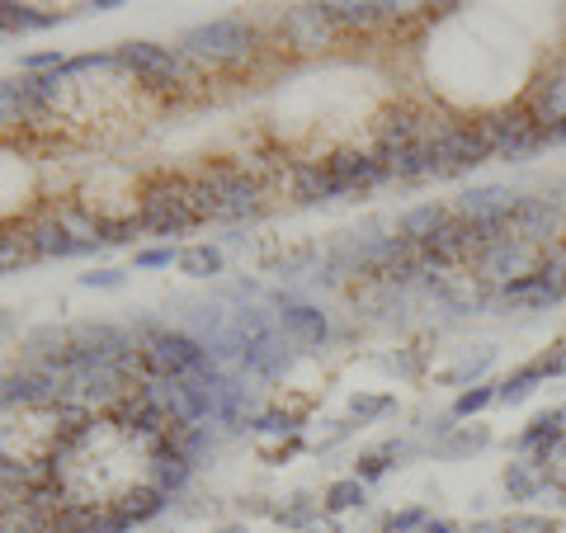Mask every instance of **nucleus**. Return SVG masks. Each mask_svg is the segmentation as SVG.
I'll list each match as a JSON object with an SVG mask.
<instances>
[{
    "mask_svg": "<svg viewBox=\"0 0 566 533\" xmlns=\"http://www.w3.org/2000/svg\"><path fill=\"white\" fill-rule=\"evenodd\" d=\"M505 491H510V500H538L552 491V482L543 467H533L529 458H519V463L505 467Z\"/></svg>",
    "mask_w": 566,
    "mask_h": 533,
    "instance_id": "nucleus-17",
    "label": "nucleus"
},
{
    "mask_svg": "<svg viewBox=\"0 0 566 533\" xmlns=\"http://www.w3.org/2000/svg\"><path fill=\"white\" fill-rule=\"evenodd\" d=\"M81 284L85 288H118L123 274H118V269H100V274H81Z\"/></svg>",
    "mask_w": 566,
    "mask_h": 533,
    "instance_id": "nucleus-39",
    "label": "nucleus"
},
{
    "mask_svg": "<svg viewBox=\"0 0 566 533\" xmlns=\"http://www.w3.org/2000/svg\"><path fill=\"white\" fill-rule=\"evenodd\" d=\"M29 236H34L38 260H52V255H76V250H85L81 241H71L67 227H62L57 217H38V222H29Z\"/></svg>",
    "mask_w": 566,
    "mask_h": 533,
    "instance_id": "nucleus-18",
    "label": "nucleus"
},
{
    "mask_svg": "<svg viewBox=\"0 0 566 533\" xmlns=\"http://www.w3.org/2000/svg\"><path fill=\"white\" fill-rule=\"evenodd\" d=\"M491 444L486 425H453V434L439 444V458H467V453H482Z\"/></svg>",
    "mask_w": 566,
    "mask_h": 533,
    "instance_id": "nucleus-23",
    "label": "nucleus"
},
{
    "mask_svg": "<svg viewBox=\"0 0 566 533\" xmlns=\"http://www.w3.org/2000/svg\"><path fill=\"white\" fill-rule=\"evenodd\" d=\"M189 477H194V463H184L180 453H151L147 486H156V491L175 496V491H184V482H189Z\"/></svg>",
    "mask_w": 566,
    "mask_h": 533,
    "instance_id": "nucleus-19",
    "label": "nucleus"
},
{
    "mask_svg": "<svg viewBox=\"0 0 566 533\" xmlns=\"http://www.w3.org/2000/svg\"><path fill=\"white\" fill-rule=\"evenodd\" d=\"M515 208H519V189H510V184H472V189L458 194L453 217H463L472 227H486V232H500V227H510Z\"/></svg>",
    "mask_w": 566,
    "mask_h": 533,
    "instance_id": "nucleus-8",
    "label": "nucleus"
},
{
    "mask_svg": "<svg viewBox=\"0 0 566 533\" xmlns=\"http://www.w3.org/2000/svg\"><path fill=\"white\" fill-rule=\"evenodd\" d=\"M392 458H401V444L397 439H387L383 449H373V453H364V458H359V463H354V477H359V482H378V477H387V467H392Z\"/></svg>",
    "mask_w": 566,
    "mask_h": 533,
    "instance_id": "nucleus-28",
    "label": "nucleus"
},
{
    "mask_svg": "<svg viewBox=\"0 0 566 533\" xmlns=\"http://www.w3.org/2000/svg\"><path fill=\"white\" fill-rule=\"evenodd\" d=\"M548 147H566V118L562 123H548Z\"/></svg>",
    "mask_w": 566,
    "mask_h": 533,
    "instance_id": "nucleus-40",
    "label": "nucleus"
},
{
    "mask_svg": "<svg viewBox=\"0 0 566 533\" xmlns=\"http://www.w3.org/2000/svg\"><path fill=\"white\" fill-rule=\"evenodd\" d=\"M566 227L557 194H519V208L510 217V236L533 241V246H552V236Z\"/></svg>",
    "mask_w": 566,
    "mask_h": 533,
    "instance_id": "nucleus-10",
    "label": "nucleus"
},
{
    "mask_svg": "<svg viewBox=\"0 0 566 533\" xmlns=\"http://www.w3.org/2000/svg\"><path fill=\"white\" fill-rule=\"evenodd\" d=\"M562 246H566V227H562Z\"/></svg>",
    "mask_w": 566,
    "mask_h": 533,
    "instance_id": "nucleus-44",
    "label": "nucleus"
},
{
    "mask_svg": "<svg viewBox=\"0 0 566 533\" xmlns=\"http://www.w3.org/2000/svg\"><path fill=\"white\" fill-rule=\"evenodd\" d=\"M34 260H38V250H34L29 227H10V232H0V269L34 265Z\"/></svg>",
    "mask_w": 566,
    "mask_h": 533,
    "instance_id": "nucleus-25",
    "label": "nucleus"
},
{
    "mask_svg": "<svg viewBox=\"0 0 566 533\" xmlns=\"http://www.w3.org/2000/svg\"><path fill=\"white\" fill-rule=\"evenodd\" d=\"M383 161H387V170H392V180H425V175H434V166H430V147L387 151Z\"/></svg>",
    "mask_w": 566,
    "mask_h": 533,
    "instance_id": "nucleus-22",
    "label": "nucleus"
},
{
    "mask_svg": "<svg viewBox=\"0 0 566 533\" xmlns=\"http://www.w3.org/2000/svg\"><path fill=\"white\" fill-rule=\"evenodd\" d=\"M10 331V312H0V335Z\"/></svg>",
    "mask_w": 566,
    "mask_h": 533,
    "instance_id": "nucleus-42",
    "label": "nucleus"
},
{
    "mask_svg": "<svg viewBox=\"0 0 566 533\" xmlns=\"http://www.w3.org/2000/svg\"><path fill=\"white\" fill-rule=\"evenodd\" d=\"M43 104L34 95V81L19 76V81H0V123H19V118H34Z\"/></svg>",
    "mask_w": 566,
    "mask_h": 533,
    "instance_id": "nucleus-16",
    "label": "nucleus"
},
{
    "mask_svg": "<svg viewBox=\"0 0 566 533\" xmlns=\"http://www.w3.org/2000/svg\"><path fill=\"white\" fill-rule=\"evenodd\" d=\"M166 491H156V486H137V491H123V500H118L114 510H123L128 515V524H142V519L161 515L166 510Z\"/></svg>",
    "mask_w": 566,
    "mask_h": 533,
    "instance_id": "nucleus-21",
    "label": "nucleus"
},
{
    "mask_svg": "<svg viewBox=\"0 0 566 533\" xmlns=\"http://www.w3.org/2000/svg\"><path fill=\"white\" fill-rule=\"evenodd\" d=\"M133 345L142 350L151 373H161L170 383H184V378H199L213 368V354L199 345V335L189 331H166V326H137L133 331Z\"/></svg>",
    "mask_w": 566,
    "mask_h": 533,
    "instance_id": "nucleus-2",
    "label": "nucleus"
},
{
    "mask_svg": "<svg viewBox=\"0 0 566 533\" xmlns=\"http://www.w3.org/2000/svg\"><path fill=\"white\" fill-rule=\"evenodd\" d=\"M425 533H453V524H449V519H430V524H425Z\"/></svg>",
    "mask_w": 566,
    "mask_h": 533,
    "instance_id": "nucleus-41",
    "label": "nucleus"
},
{
    "mask_svg": "<svg viewBox=\"0 0 566 533\" xmlns=\"http://www.w3.org/2000/svg\"><path fill=\"white\" fill-rule=\"evenodd\" d=\"M406 5H373V0H354V5H321V15L331 29H354V34H368V29H383V24H397Z\"/></svg>",
    "mask_w": 566,
    "mask_h": 533,
    "instance_id": "nucleus-13",
    "label": "nucleus"
},
{
    "mask_svg": "<svg viewBox=\"0 0 566 533\" xmlns=\"http://www.w3.org/2000/svg\"><path fill=\"white\" fill-rule=\"evenodd\" d=\"M486 406H496V383H477V387H463L458 401H453V420H467L486 411Z\"/></svg>",
    "mask_w": 566,
    "mask_h": 533,
    "instance_id": "nucleus-29",
    "label": "nucleus"
},
{
    "mask_svg": "<svg viewBox=\"0 0 566 533\" xmlns=\"http://www.w3.org/2000/svg\"><path fill=\"white\" fill-rule=\"evenodd\" d=\"M170 265H180V250H175V246L137 250V269H170Z\"/></svg>",
    "mask_w": 566,
    "mask_h": 533,
    "instance_id": "nucleus-36",
    "label": "nucleus"
},
{
    "mask_svg": "<svg viewBox=\"0 0 566 533\" xmlns=\"http://www.w3.org/2000/svg\"><path fill=\"white\" fill-rule=\"evenodd\" d=\"M491 161V137L482 123H449L444 133L430 142V166L434 175H467Z\"/></svg>",
    "mask_w": 566,
    "mask_h": 533,
    "instance_id": "nucleus-6",
    "label": "nucleus"
},
{
    "mask_svg": "<svg viewBox=\"0 0 566 533\" xmlns=\"http://www.w3.org/2000/svg\"><path fill=\"white\" fill-rule=\"evenodd\" d=\"M543 255H548V246L519 241V236H510V227H505V232L472 260V279H477V284H491V288H505V284H515V279H524V274H538Z\"/></svg>",
    "mask_w": 566,
    "mask_h": 533,
    "instance_id": "nucleus-5",
    "label": "nucleus"
},
{
    "mask_svg": "<svg viewBox=\"0 0 566 533\" xmlns=\"http://www.w3.org/2000/svg\"><path fill=\"white\" fill-rule=\"evenodd\" d=\"M538 368H543V378H557V373H566V340H557L543 359H538Z\"/></svg>",
    "mask_w": 566,
    "mask_h": 533,
    "instance_id": "nucleus-38",
    "label": "nucleus"
},
{
    "mask_svg": "<svg viewBox=\"0 0 566 533\" xmlns=\"http://www.w3.org/2000/svg\"><path fill=\"white\" fill-rule=\"evenodd\" d=\"M482 128L491 137V156H500V161H529L548 147V128L529 109H500V114L482 118Z\"/></svg>",
    "mask_w": 566,
    "mask_h": 533,
    "instance_id": "nucleus-7",
    "label": "nucleus"
},
{
    "mask_svg": "<svg viewBox=\"0 0 566 533\" xmlns=\"http://www.w3.org/2000/svg\"><path fill=\"white\" fill-rule=\"evenodd\" d=\"M250 430H260V434H298V416H293V411H260Z\"/></svg>",
    "mask_w": 566,
    "mask_h": 533,
    "instance_id": "nucleus-35",
    "label": "nucleus"
},
{
    "mask_svg": "<svg viewBox=\"0 0 566 533\" xmlns=\"http://www.w3.org/2000/svg\"><path fill=\"white\" fill-rule=\"evenodd\" d=\"M293 175V199L298 203H335V199H350L340 180L331 175L326 161H298V166L288 170Z\"/></svg>",
    "mask_w": 566,
    "mask_h": 533,
    "instance_id": "nucleus-14",
    "label": "nucleus"
},
{
    "mask_svg": "<svg viewBox=\"0 0 566 533\" xmlns=\"http://www.w3.org/2000/svg\"><path fill=\"white\" fill-rule=\"evenodd\" d=\"M397 406V397H354L350 401V420H359V425H368V420H378V416H387Z\"/></svg>",
    "mask_w": 566,
    "mask_h": 533,
    "instance_id": "nucleus-34",
    "label": "nucleus"
},
{
    "mask_svg": "<svg viewBox=\"0 0 566 533\" xmlns=\"http://www.w3.org/2000/svg\"><path fill=\"white\" fill-rule=\"evenodd\" d=\"M180 269L189 279H213V274H222V250L217 246H184Z\"/></svg>",
    "mask_w": 566,
    "mask_h": 533,
    "instance_id": "nucleus-26",
    "label": "nucleus"
},
{
    "mask_svg": "<svg viewBox=\"0 0 566 533\" xmlns=\"http://www.w3.org/2000/svg\"><path fill=\"white\" fill-rule=\"evenodd\" d=\"M425 524H430V510H425V505H411V510L387 515L378 533H425Z\"/></svg>",
    "mask_w": 566,
    "mask_h": 533,
    "instance_id": "nucleus-33",
    "label": "nucleus"
},
{
    "mask_svg": "<svg viewBox=\"0 0 566 533\" xmlns=\"http://www.w3.org/2000/svg\"><path fill=\"white\" fill-rule=\"evenodd\" d=\"M255 43H260L255 24H246V19H213V24L189 29L184 43H180V52L189 57V62H203V67H227V62L250 57Z\"/></svg>",
    "mask_w": 566,
    "mask_h": 533,
    "instance_id": "nucleus-4",
    "label": "nucleus"
},
{
    "mask_svg": "<svg viewBox=\"0 0 566 533\" xmlns=\"http://www.w3.org/2000/svg\"><path fill=\"white\" fill-rule=\"evenodd\" d=\"M321 515V505L312 496H293V505H283V510H274V519L279 524H288V529H312Z\"/></svg>",
    "mask_w": 566,
    "mask_h": 533,
    "instance_id": "nucleus-31",
    "label": "nucleus"
},
{
    "mask_svg": "<svg viewBox=\"0 0 566 533\" xmlns=\"http://www.w3.org/2000/svg\"><path fill=\"white\" fill-rule=\"evenodd\" d=\"M222 533H241V529H222Z\"/></svg>",
    "mask_w": 566,
    "mask_h": 533,
    "instance_id": "nucleus-43",
    "label": "nucleus"
},
{
    "mask_svg": "<svg viewBox=\"0 0 566 533\" xmlns=\"http://www.w3.org/2000/svg\"><path fill=\"white\" fill-rule=\"evenodd\" d=\"M491 359H496V350L486 345V350L477 354V359H463V364L453 368V373H449V383H467V378H482L486 368H491Z\"/></svg>",
    "mask_w": 566,
    "mask_h": 533,
    "instance_id": "nucleus-37",
    "label": "nucleus"
},
{
    "mask_svg": "<svg viewBox=\"0 0 566 533\" xmlns=\"http://www.w3.org/2000/svg\"><path fill=\"white\" fill-rule=\"evenodd\" d=\"M57 222L67 227L71 241H81V246H95V241H109V222L95 213H85V208H76V203H67V208H57Z\"/></svg>",
    "mask_w": 566,
    "mask_h": 533,
    "instance_id": "nucleus-20",
    "label": "nucleus"
},
{
    "mask_svg": "<svg viewBox=\"0 0 566 533\" xmlns=\"http://www.w3.org/2000/svg\"><path fill=\"white\" fill-rule=\"evenodd\" d=\"M189 208L199 222H208V217L213 222H246V217H260L265 189L241 166H208L189 175Z\"/></svg>",
    "mask_w": 566,
    "mask_h": 533,
    "instance_id": "nucleus-1",
    "label": "nucleus"
},
{
    "mask_svg": "<svg viewBox=\"0 0 566 533\" xmlns=\"http://www.w3.org/2000/svg\"><path fill=\"white\" fill-rule=\"evenodd\" d=\"M274 317H279L283 340H288V345H298V350L326 345V335H331V321H326V312H321V307H312V302H283Z\"/></svg>",
    "mask_w": 566,
    "mask_h": 533,
    "instance_id": "nucleus-12",
    "label": "nucleus"
},
{
    "mask_svg": "<svg viewBox=\"0 0 566 533\" xmlns=\"http://www.w3.org/2000/svg\"><path fill=\"white\" fill-rule=\"evenodd\" d=\"M538 383H543V368H538V359H533V364L515 368L505 383H496V401H500V406H519V401L529 397Z\"/></svg>",
    "mask_w": 566,
    "mask_h": 533,
    "instance_id": "nucleus-24",
    "label": "nucleus"
},
{
    "mask_svg": "<svg viewBox=\"0 0 566 533\" xmlns=\"http://www.w3.org/2000/svg\"><path fill=\"white\" fill-rule=\"evenodd\" d=\"M326 166H331V175L340 180L345 194H364L373 184L392 180V170H387V161L378 151H335V156H326Z\"/></svg>",
    "mask_w": 566,
    "mask_h": 533,
    "instance_id": "nucleus-11",
    "label": "nucleus"
},
{
    "mask_svg": "<svg viewBox=\"0 0 566 533\" xmlns=\"http://www.w3.org/2000/svg\"><path fill=\"white\" fill-rule=\"evenodd\" d=\"M368 486L359 482V477H345V482H331V491H326V500H321V510L326 515H345V510H354V505H364Z\"/></svg>",
    "mask_w": 566,
    "mask_h": 533,
    "instance_id": "nucleus-27",
    "label": "nucleus"
},
{
    "mask_svg": "<svg viewBox=\"0 0 566 533\" xmlns=\"http://www.w3.org/2000/svg\"><path fill=\"white\" fill-rule=\"evenodd\" d=\"M449 217H453V213L444 208V203H420V208H406V213L397 217V232L420 250L434 232H439V227H444V222H449Z\"/></svg>",
    "mask_w": 566,
    "mask_h": 533,
    "instance_id": "nucleus-15",
    "label": "nucleus"
},
{
    "mask_svg": "<svg viewBox=\"0 0 566 533\" xmlns=\"http://www.w3.org/2000/svg\"><path fill=\"white\" fill-rule=\"evenodd\" d=\"M52 15H38L34 5H0V34L5 29H48Z\"/></svg>",
    "mask_w": 566,
    "mask_h": 533,
    "instance_id": "nucleus-32",
    "label": "nucleus"
},
{
    "mask_svg": "<svg viewBox=\"0 0 566 533\" xmlns=\"http://www.w3.org/2000/svg\"><path fill=\"white\" fill-rule=\"evenodd\" d=\"M496 533H562V524L548 519V515H529V510H519V515L496 519Z\"/></svg>",
    "mask_w": 566,
    "mask_h": 533,
    "instance_id": "nucleus-30",
    "label": "nucleus"
},
{
    "mask_svg": "<svg viewBox=\"0 0 566 533\" xmlns=\"http://www.w3.org/2000/svg\"><path fill=\"white\" fill-rule=\"evenodd\" d=\"M137 232L147 236H180L189 232L199 217L189 208V180L184 175H170V180H151L142 189V208H137Z\"/></svg>",
    "mask_w": 566,
    "mask_h": 533,
    "instance_id": "nucleus-3",
    "label": "nucleus"
},
{
    "mask_svg": "<svg viewBox=\"0 0 566 533\" xmlns=\"http://www.w3.org/2000/svg\"><path fill=\"white\" fill-rule=\"evenodd\" d=\"M114 62L123 71H133L142 85H170V81H180V71H184V57L180 48H161V43H123V48L114 52Z\"/></svg>",
    "mask_w": 566,
    "mask_h": 533,
    "instance_id": "nucleus-9",
    "label": "nucleus"
}]
</instances>
